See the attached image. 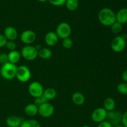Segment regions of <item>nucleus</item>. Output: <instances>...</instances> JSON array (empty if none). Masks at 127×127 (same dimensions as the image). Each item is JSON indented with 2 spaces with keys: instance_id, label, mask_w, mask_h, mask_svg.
Segmentation results:
<instances>
[{
  "instance_id": "1",
  "label": "nucleus",
  "mask_w": 127,
  "mask_h": 127,
  "mask_svg": "<svg viewBox=\"0 0 127 127\" xmlns=\"http://www.w3.org/2000/svg\"><path fill=\"white\" fill-rule=\"evenodd\" d=\"M98 19L102 25L110 27L116 22V14L111 9L105 7L99 11Z\"/></svg>"
},
{
  "instance_id": "2",
  "label": "nucleus",
  "mask_w": 127,
  "mask_h": 127,
  "mask_svg": "<svg viewBox=\"0 0 127 127\" xmlns=\"http://www.w3.org/2000/svg\"><path fill=\"white\" fill-rule=\"evenodd\" d=\"M17 68L16 64L7 62L1 66L0 70L1 76L6 80H12L16 77Z\"/></svg>"
},
{
  "instance_id": "3",
  "label": "nucleus",
  "mask_w": 127,
  "mask_h": 127,
  "mask_svg": "<svg viewBox=\"0 0 127 127\" xmlns=\"http://www.w3.org/2000/svg\"><path fill=\"white\" fill-rule=\"evenodd\" d=\"M38 52L35 47L28 45L22 48L21 54L26 60L33 61L38 57Z\"/></svg>"
},
{
  "instance_id": "4",
  "label": "nucleus",
  "mask_w": 127,
  "mask_h": 127,
  "mask_svg": "<svg viewBox=\"0 0 127 127\" xmlns=\"http://www.w3.org/2000/svg\"><path fill=\"white\" fill-rule=\"evenodd\" d=\"M16 77L21 83H27L31 78V70L27 66H19L17 68Z\"/></svg>"
},
{
  "instance_id": "5",
  "label": "nucleus",
  "mask_w": 127,
  "mask_h": 127,
  "mask_svg": "<svg viewBox=\"0 0 127 127\" xmlns=\"http://www.w3.org/2000/svg\"><path fill=\"white\" fill-rule=\"evenodd\" d=\"M55 33H57L58 38L61 39H64L69 37L71 33V28L70 25L65 22H61L57 26Z\"/></svg>"
},
{
  "instance_id": "6",
  "label": "nucleus",
  "mask_w": 127,
  "mask_h": 127,
  "mask_svg": "<svg viewBox=\"0 0 127 127\" xmlns=\"http://www.w3.org/2000/svg\"><path fill=\"white\" fill-rule=\"evenodd\" d=\"M110 47L112 50L115 53L122 52L126 47V39L122 35L116 36L112 40Z\"/></svg>"
},
{
  "instance_id": "7",
  "label": "nucleus",
  "mask_w": 127,
  "mask_h": 127,
  "mask_svg": "<svg viewBox=\"0 0 127 127\" xmlns=\"http://www.w3.org/2000/svg\"><path fill=\"white\" fill-rule=\"evenodd\" d=\"M28 90L30 95L35 99L43 95L44 89L40 83L37 81H33L29 84Z\"/></svg>"
},
{
  "instance_id": "8",
  "label": "nucleus",
  "mask_w": 127,
  "mask_h": 127,
  "mask_svg": "<svg viewBox=\"0 0 127 127\" xmlns=\"http://www.w3.org/2000/svg\"><path fill=\"white\" fill-rule=\"evenodd\" d=\"M107 121L109 122L113 127L120 125L122 119V114L120 112L115 110L107 112Z\"/></svg>"
},
{
  "instance_id": "9",
  "label": "nucleus",
  "mask_w": 127,
  "mask_h": 127,
  "mask_svg": "<svg viewBox=\"0 0 127 127\" xmlns=\"http://www.w3.org/2000/svg\"><path fill=\"white\" fill-rule=\"evenodd\" d=\"M107 115V112L104 109V108H97L92 113L91 119L93 122L99 124L106 120Z\"/></svg>"
},
{
  "instance_id": "10",
  "label": "nucleus",
  "mask_w": 127,
  "mask_h": 127,
  "mask_svg": "<svg viewBox=\"0 0 127 127\" xmlns=\"http://www.w3.org/2000/svg\"><path fill=\"white\" fill-rule=\"evenodd\" d=\"M55 112V108L52 104L48 102L42 104L38 107V112L39 115L42 117L48 118L52 116Z\"/></svg>"
},
{
  "instance_id": "11",
  "label": "nucleus",
  "mask_w": 127,
  "mask_h": 127,
  "mask_svg": "<svg viewBox=\"0 0 127 127\" xmlns=\"http://www.w3.org/2000/svg\"><path fill=\"white\" fill-rule=\"evenodd\" d=\"M36 34L31 30H26L22 32L21 34V41L26 45H31L36 40Z\"/></svg>"
},
{
  "instance_id": "12",
  "label": "nucleus",
  "mask_w": 127,
  "mask_h": 127,
  "mask_svg": "<svg viewBox=\"0 0 127 127\" xmlns=\"http://www.w3.org/2000/svg\"><path fill=\"white\" fill-rule=\"evenodd\" d=\"M4 35L5 36L7 40L14 41L18 37V33L16 28L11 26L7 27L4 31Z\"/></svg>"
},
{
  "instance_id": "13",
  "label": "nucleus",
  "mask_w": 127,
  "mask_h": 127,
  "mask_svg": "<svg viewBox=\"0 0 127 127\" xmlns=\"http://www.w3.org/2000/svg\"><path fill=\"white\" fill-rule=\"evenodd\" d=\"M58 37L55 32H49L45 36V42L47 45L53 47L56 45L58 42Z\"/></svg>"
},
{
  "instance_id": "14",
  "label": "nucleus",
  "mask_w": 127,
  "mask_h": 127,
  "mask_svg": "<svg viewBox=\"0 0 127 127\" xmlns=\"http://www.w3.org/2000/svg\"><path fill=\"white\" fill-rule=\"evenodd\" d=\"M23 122L22 118L19 117L16 115H12L6 119V125L8 127H20Z\"/></svg>"
},
{
  "instance_id": "15",
  "label": "nucleus",
  "mask_w": 127,
  "mask_h": 127,
  "mask_svg": "<svg viewBox=\"0 0 127 127\" xmlns=\"http://www.w3.org/2000/svg\"><path fill=\"white\" fill-rule=\"evenodd\" d=\"M116 21L121 24L127 23V8H122L116 14Z\"/></svg>"
},
{
  "instance_id": "16",
  "label": "nucleus",
  "mask_w": 127,
  "mask_h": 127,
  "mask_svg": "<svg viewBox=\"0 0 127 127\" xmlns=\"http://www.w3.org/2000/svg\"><path fill=\"white\" fill-rule=\"evenodd\" d=\"M24 112L27 116H35L38 112V107L34 104H29L26 105Z\"/></svg>"
},
{
  "instance_id": "17",
  "label": "nucleus",
  "mask_w": 127,
  "mask_h": 127,
  "mask_svg": "<svg viewBox=\"0 0 127 127\" xmlns=\"http://www.w3.org/2000/svg\"><path fill=\"white\" fill-rule=\"evenodd\" d=\"M72 101L75 105H82L85 102V97L79 92H76L72 95Z\"/></svg>"
},
{
  "instance_id": "18",
  "label": "nucleus",
  "mask_w": 127,
  "mask_h": 127,
  "mask_svg": "<svg viewBox=\"0 0 127 127\" xmlns=\"http://www.w3.org/2000/svg\"><path fill=\"white\" fill-rule=\"evenodd\" d=\"M7 55H8L9 62L15 64H16V63L19 62L21 57V53L16 50L9 52Z\"/></svg>"
},
{
  "instance_id": "19",
  "label": "nucleus",
  "mask_w": 127,
  "mask_h": 127,
  "mask_svg": "<svg viewBox=\"0 0 127 127\" xmlns=\"http://www.w3.org/2000/svg\"><path fill=\"white\" fill-rule=\"evenodd\" d=\"M42 95L45 98L47 101L53 100L57 96V91L53 88H47V89H45L43 91V93Z\"/></svg>"
},
{
  "instance_id": "20",
  "label": "nucleus",
  "mask_w": 127,
  "mask_h": 127,
  "mask_svg": "<svg viewBox=\"0 0 127 127\" xmlns=\"http://www.w3.org/2000/svg\"><path fill=\"white\" fill-rule=\"evenodd\" d=\"M104 108L107 112L112 111L115 108V101L111 97H107L104 101Z\"/></svg>"
},
{
  "instance_id": "21",
  "label": "nucleus",
  "mask_w": 127,
  "mask_h": 127,
  "mask_svg": "<svg viewBox=\"0 0 127 127\" xmlns=\"http://www.w3.org/2000/svg\"><path fill=\"white\" fill-rule=\"evenodd\" d=\"M38 56L43 60L50 59L52 56V52L48 48H42L38 50Z\"/></svg>"
},
{
  "instance_id": "22",
  "label": "nucleus",
  "mask_w": 127,
  "mask_h": 127,
  "mask_svg": "<svg viewBox=\"0 0 127 127\" xmlns=\"http://www.w3.org/2000/svg\"><path fill=\"white\" fill-rule=\"evenodd\" d=\"M20 127H41L40 124L36 120L29 119L23 120Z\"/></svg>"
},
{
  "instance_id": "23",
  "label": "nucleus",
  "mask_w": 127,
  "mask_h": 127,
  "mask_svg": "<svg viewBox=\"0 0 127 127\" xmlns=\"http://www.w3.org/2000/svg\"><path fill=\"white\" fill-rule=\"evenodd\" d=\"M66 6L70 11H74L77 9L79 5V0H66Z\"/></svg>"
},
{
  "instance_id": "24",
  "label": "nucleus",
  "mask_w": 127,
  "mask_h": 127,
  "mask_svg": "<svg viewBox=\"0 0 127 127\" xmlns=\"http://www.w3.org/2000/svg\"><path fill=\"white\" fill-rule=\"evenodd\" d=\"M110 27H111L112 32L114 33H115V34H118V33H120L121 31H122L123 25L116 21Z\"/></svg>"
},
{
  "instance_id": "25",
  "label": "nucleus",
  "mask_w": 127,
  "mask_h": 127,
  "mask_svg": "<svg viewBox=\"0 0 127 127\" xmlns=\"http://www.w3.org/2000/svg\"><path fill=\"white\" fill-rule=\"evenodd\" d=\"M118 92L122 95H127V83H121L117 87Z\"/></svg>"
},
{
  "instance_id": "26",
  "label": "nucleus",
  "mask_w": 127,
  "mask_h": 127,
  "mask_svg": "<svg viewBox=\"0 0 127 127\" xmlns=\"http://www.w3.org/2000/svg\"><path fill=\"white\" fill-rule=\"evenodd\" d=\"M62 46L64 48H66V49H70L73 46V41L69 37L63 39V41H62Z\"/></svg>"
},
{
  "instance_id": "27",
  "label": "nucleus",
  "mask_w": 127,
  "mask_h": 127,
  "mask_svg": "<svg viewBox=\"0 0 127 127\" xmlns=\"http://www.w3.org/2000/svg\"><path fill=\"white\" fill-rule=\"evenodd\" d=\"M5 47H6L7 50L11 52V51L16 50V47H17V45H16V43H15L14 41H11V40H7V42H6V44L5 45Z\"/></svg>"
},
{
  "instance_id": "28",
  "label": "nucleus",
  "mask_w": 127,
  "mask_h": 127,
  "mask_svg": "<svg viewBox=\"0 0 127 127\" xmlns=\"http://www.w3.org/2000/svg\"><path fill=\"white\" fill-rule=\"evenodd\" d=\"M47 102H48V101L46 100L45 98L43 95H42V96L39 97L35 98V99L34 100V103H33V104H35V105L38 107L40 105H41L42 104H44V103Z\"/></svg>"
},
{
  "instance_id": "29",
  "label": "nucleus",
  "mask_w": 127,
  "mask_h": 127,
  "mask_svg": "<svg viewBox=\"0 0 127 127\" xmlns=\"http://www.w3.org/2000/svg\"><path fill=\"white\" fill-rule=\"evenodd\" d=\"M9 62L8 60V55L6 53H0V64H4L6 63Z\"/></svg>"
},
{
  "instance_id": "30",
  "label": "nucleus",
  "mask_w": 127,
  "mask_h": 127,
  "mask_svg": "<svg viewBox=\"0 0 127 127\" xmlns=\"http://www.w3.org/2000/svg\"><path fill=\"white\" fill-rule=\"evenodd\" d=\"M48 1L53 6H61L66 3V0H48Z\"/></svg>"
},
{
  "instance_id": "31",
  "label": "nucleus",
  "mask_w": 127,
  "mask_h": 127,
  "mask_svg": "<svg viewBox=\"0 0 127 127\" xmlns=\"http://www.w3.org/2000/svg\"><path fill=\"white\" fill-rule=\"evenodd\" d=\"M7 42V40L5 36L3 34H0V48L5 47Z\"/></svg>"
},
{
  "instance_id": "32",
  "label": "nucleus",
  "mask_w": 127,
  "mask_h": 127,
  "mask_svg": "<svg viewBox=\"0 0 127 127\" xmlns=\"http://www.w3.org/2000/svg\"><path fill=\"white\" fill-rule=\"evenodd\" d=\"M122 124L125 127H127V110L122 114Z\"/></svg>"
},
{
  "instance_id": "33",
  "label": "nucleus",
  "mask_w": 127,
  "mask_h": 127,
  "mask_svg": "<svg viewBox=\"0 0 127 127\" xmlns=\"http://www.w3.org/2000/svg\"><path fill=\"white\" fill-rule=\"evenodd\" d=\"M97 127H113V126L109 122L105 120V121L99 123Z\"/></svg>"
},
{
  "instance_id": "34",
  "label": "nucleus",
  "mask_w": 127,
  "mask_h": 127,
  "mask_svg": "<svg viewBox=\"0 0 127 127\" xmlns=\"http://www.w3.org/2000/svg\"><path fill=\"white\" fill-rule=\"evenodd\" d=\"M122 78L124 83H127V69L123 72L122 74Z\"/></svg>"
},
{
  "instance_id": "35",
  "label": "nucleus",
  "mask_w": 127,
  "mask_h": 127,
  "mask_svg": "<svg viewBox=\"0 0 127 127\" xmlns=\"http://www.w3.org/2000/svg\"><path fill=\"white\" fill-rule=\"evenodd\" d=\"M113 127H125L122 125H116V126H114Z\"/></svg>"
},
{
  "instance_id": "36",
  "label": "nucleus",
  "mask_w": 127,
  "mask_h": 127,
  "mask_svg": "<svg viewBox=\"0 0 127 127\" xmlns=\"http://www.w3.org/2000/svg\"><path fill=\"white\" fill-rule=\"evenodd\" d=\"M38 1L41 2H46L47 1H48V0H38Z\"/></svg>"
},
{
  "instance_id": "37",
  "label": "nucleus",
  "mask_w": 127,
  "mask_h": 127,
  "mask_svg": "<svg viewBox=\"0 0 127 127\" xmlns=\"http://www.w3.org/2000/svg\"><path fill=\"white\" fill-rule=\"evenodd\" d=\"M82 127H91L90 126H88V125H84V126Z\"/></svg>"
},
{
  "instance_id": "38",
  "label": "nucleus",
  "mask_w": 127,
  "mask_h": 127,
  "mask_svg": "<svg viewBox=\"0 0 127 127\" xmlns=\"http://www.w3.org/2000/svg\"></svg>"
}]
</instances>
